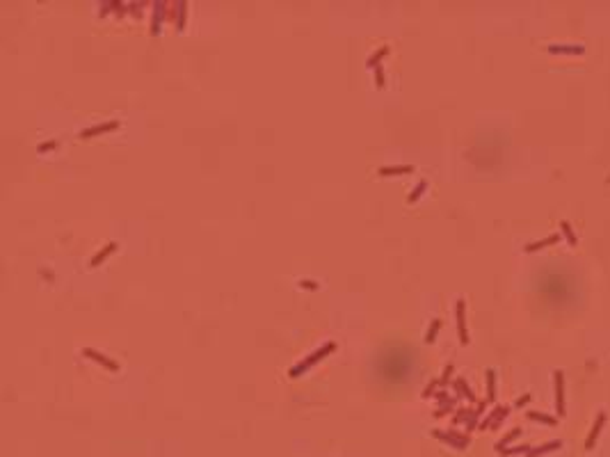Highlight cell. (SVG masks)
I'll use <instances>...</instances> for the list:
<instances>
[{
	"mask_svg": "<svg viewBox=\"0 0 610 457\" xmlns=\"http://www.w3.org/2000/svg\"><path fill=\"white\" fill-rule=\"evenodd\" d=\"M114 128H119V121H108V124H98V126H94V128H87V130H83V133H80V137H83V140H90V137H96V135H103V133H110V130H114Z\"/></svg>",
	"mask_w": 610,
	"mask_h": 457,
	"instance_id": "6",
	"label": "cell"
},
{
	"mask_svg": "<svg viewBox=\"0 0 610 457\" xmlns=\"http://www.w3.org/2000/svg\"><path fill=\"white\" fill-rule=\"evenodd\" d=\"M114 249H117V242H108L106 247L101 249V252H98V254H96V256H94V258L90 261V265H91V268H98L101 263L106 261V256H108V254H112Z\"/></svg>",
	"mask_w": 610,
	"mask_h": 457,
	"instance_id": "11",
	"label": "cell"
},
{
	"mask_svg": "<svg viewBox=\"0 0 610 457\" xmlns=\"http://www.w3.org/2000/svg\"><path fill=\"white\" fill-rule=\"evenodd\" d=\"M432 437H437V439H444L446 443H450L452 448H460V450H464L468 446V437H462V435H446V432H439V430H434L432 432Z\"/></svg>",
	"mask_w": 610,
	"mask_h": 457,
	"instance_id": "5",
	"label": "cell"
},
{
	"mask_svg": "<svg viewBox=\"0 0 610 457\" xmlns=\"http://www.w3.org/2000/svg\"><path fill=\"white\" fill-rule=\"evenodd\" d=\"M425 190H428V181H421V183L412 190V195L407 197V203H416V201H418V197H421Z\"/></svg>",
	"mask_w": 610,
	"mask_h": 457,
	"instance_id": "18",
	"label": "cell"
},
{
	"mask_svg": "<svg viewBox=\"0 0 610 457\" xmlns=\"http://www.w3.org/2000/svg\"><path fill=\"white\" fill-rule=\"evenodd\" d=\"M334 350H336V343H332V341H329V343H324V345H320V347H318V350H316L313 354H309V357H306L304 361H300V364H297L295 368H290V370H288V377H290V380H295V377H300V375L304 373L306 368L316 366L318 361H323L324 357H327V354H332Z\"/></svg>",
	"mask_w": 610,
	"mask_h": 457,
	"instance_id": "1",
	"label": "cell"
},
{
	"mask_svg": "<svg viewBox=\"0 0 610 457\" xmlns=\"http://www.w3.org/2000/svg\"><path fill=\"white\" fill-rule=\"evenodd\" d=\"M549 53H583V46H565V44H553V46H549Z\"/></svg>",
	"mask_w": 610,
	"mask_h": 457,
	"instance_id": "16",
	"label": "cell"
},
{
	"mask_svg": "<svg viewBox=\"0 0 610 457\" xmlns=\"http://www.w3.org/2000/svg\"><path fill=\"white\" fill-rule=\"evenodd\" d=\"M553 242H557V236H549V238L539 240V242H530L526 247V252H537V249H544L546 245H553Z\"/></svg>",
	"mask_w": 610,
	"mask_h": 457,
	"instance_id": "17",
	"label": "cell"
},
{
	"mask_svg": "<svg viewBox=\"0 0 610 457\" xmlns=\"http://www.w3.org/2000/svg\"><path fill=\"white\" fill-rule=\"evenodd\" d=\"M441 329V320H432V325H430V329H428V334H425V343H432L434 341V336H437V331Z\"/></svg>",
	"mask_w": 610,
	"mask_h": 457,
	"instance_id": "20",
	"label": "cell"
},
{
	"mask_svg": "<svg viewBox=\"0 0 610 457\" xmlns=\"http://www.w3.org/2000/svg\"><path fill=\"white\" fill-rule=\"evenodd\" d=\"M464 311H466V300H464V297H460V300H457V304H455V318H457V331H460V343H462V345L468 343L466 315H464Z\"/></svg>",
	"mask_w": 610,
	"mask_h": 457,
	"instance_id": "2",
	"label": "cell"
},
{
	"mask_svg": "<svg viewBox=\"0 0 610 457\" xmlns=\"http://www.w3.org/2000/svg\"><path fill=\"white\" fill-rule=\"evenodd\" d=\"M457 384H460V386H462V389H464V396H466V398H468V400H473V391H471V389H468V384H466V382H464V380H462V377H460V380H457Z\"/></svg>",
	"mask_w": 610,
	"mask_h": 457,
	"instance_id": "25",
	"label": "cell"
},
{
	"mask_svg": "<svg viewBox=\"0 0 610 457\" xmlns=\"http://www.w3.org/2000/svg\"><path fill=\"white\" fill-rule=\"evenodd\" d=\"M153 21H151V35L156 37L160 32V16H162V7H165V2H153Z\"/></svg>",
	"mask_w": 610,
	"mask_h": 457,
	"instance_id": "12",
	"label": "cell"
},
{
	"mask_svg": "<svg viewBox=\"0 0 610 457\" xmlns=\"http://www.w3.org/2000/svg\"><path fill=\"white\" fill-rule=\"evenodd\" d=\"M386 55H389V48H386V46H382V48H379V51H375V53H373V55H370V57H368V62H366V67H370V69H377V67H379V62L384 60Z\"/></svg>",
	"mask_w": 610,
	"mask_h": 457,
	"instance_id": "13",
	"label": "cell"
},
{
	"mask_svg": "<svg viewBox=\"0 0 610 457\" xmlns=\"http://www.w3.org/2000/svg\"><path fill=\"white\" fill-rule=\"evenodd\" d=\"M560 226H562V231H565L567 240H569L572 245H576L578 240H576V236H574V231H572V226H569V222H560Z\"/></svg>",
	"mask_w": 610,
	"mask_h": 457,
	"instance_id": "22",
	"label": "cell"
},
{
	"mask_svg": "<svg viewBox=\"0 0 610 457\" xmlns=\"http://www.w3.org/2000/svg\"><path fill=\"white\" fill-rule=\"evenodd\" d=\"M384 83H386L384 71H382V67H377V69H375V85H377V90H382V87H384Z\"/></svg>",
	"mask_w": 610,
	"mask_h": 457,
	"instance_id": "23",
	"label": "cell"
},
{
	"mask_svg": "<svg viewBox=\"0 0 610 457\" xmlns=\"http://www.w3.org/2000/svg\"><path fill=\"white\" fill-rule=\"evenodd\" d=\"M530 420H539V423H546V425H556L557 420L553 416H546V414H539V412H528L526 414Z\"/></svg>",
	"mask_w": 610,
	"mask_h": 457,
	"instance_id": "19",
	"label": "cell"
},
{
	"mask_svg": "<svg viewBox=\"0 0 610 457\" xmlns=\"http://www.w3.org/2000/svg\"><path fill=\"white\" fill-rule=\"evenodd\" d=\"M528 400H530V396H523V398H519V400H517V407H523V405H526V402H528Z\"/></svg>",
	"mask_w": 610,
	"mask_h": 457,
	"instance_id": "26",
	"label": "cell"
},
{
	"mask_svg": "<svg viewBox=\"0 0 610 457\" xmlns=\"http://www.w3.org/2000/svg\"><path fill=\"white\" fill-rule=\"evenodd\" d=\"M521 432H523V430H521V427H514V430H512V432H510V435H505L503 439H501V441L496 443V450H501V453H503V450H505V446H507V443H510V441H514V439H517V437H521Z\"/></svg>",
	"mask_w": 610,
	"mask_h": 457,
	"instance_id": "14",
	"label": "cell"
},
{
	"mask_svg": "<svg viewBox=\"0 0 610 457\" xmlns=\"http://www.w3.org/2000/svg\"><path fill=\"white\" fill-rule=\"evenodd\" d=\"M603 423H606V414H599L596 416V420H594V425H592V432H590V437H588V441H585V448H594V443H596V439H599V435H601V427H603Z\"/></svg>",
	"mask_w": 610,
	"mask_h": 457,
	"instance_id": "8",
	"label": "cell"
},
{
	"mask_svg": "<svg viewBox=\"0 0 610 457\" xmlns=\"http://www.w3.org/2000/svg\"><path fill=\"white\" fill-rule=\"evenodd\" d=\"M487 398L489 400H494L496 398V373L494 370H487Z\"/></svg>",
	"mask_w": 610,
	"mask_h": 457,
	"instance_id": "15",
	"label": "cell"
},
{
	"mask_svg": "<svg viewBox=\"0 0 610 457\" xmlns=\"http://www.w3.org/2000/svg\"><path fill=\"white\" fill-rule=\"evenodd\" d=\"M562 448V441L560 439H556V441H546V443H542L539 448H530L526 453V457H542V455H549V453H556V450H560Z\"/></svg>",
	"mask_w": 610,
	"mask_h": 457,
	"instance_id": "7",
	"label": "cell"
},
{
	"mask_svg": "<svg viewBox=\"0 0 610 457\" xmlns=\"http://www.w3.org/2000/svg\"><path fill=\"white\" fill-rule=\"evenodd\" d=\"M414 165H393V167H379L377 174L379 176H402V174H412Z\"/></svg>",
	"mask_w": 610,
	"mask_h": 457,
	"instance_id": "9",
	"label": "cell"
},
{
	"mask_svg": "<svg viewBox=\"0 0 610 457\" xmlns=\"http://www.w3.org/2000/svg\"><path fill=\"white\" fill-rule=\"evenodd\" d=\"M51 149H57V142H55V140H51V142H44V144H39V153H46V151H51Z\"/></svg>",
	"mask_w": 610,
	"mask_h": 457,
	"instance_id": "24",
	"label": "cell"
},
{
	"mask_svg": "<svg viewBox=\"0 0 610 457\" xmlns=\"http://www.w3.org/2000/svg\"><path fill=\"white\" fill-rule=\"evenodd\" d=\"M507 412H510L507 407H496V409H494V414H491L489 419H487L484 423H482V430H487V427H496L498 423H501V420H503L505 416H507Z\"/></svg>",
	"mask_w": 610,
	"mask_h": 457,
	"instance_id": "10",
	"label": "cell"
},
{
	"mask_svg": "<svg viewBox=\"0 0 610 457\" xmlns=\"http://www.w3.org/2000/svg\"><path fill=\"white\" fill-rule=\"evenodd\" d=\"M83 354H85V357H87V359L96 361V364H101V366H103V368H108V370H112V373H117V370H119V364H117V361L108 359L106 354L96 352V350H91V347H85V350H83Z\"/></svg>",
	"mask_w": 610,
	"mask_h": 457,
	"instance_id": "4",
	"label": "cell"
},
{
	"mask_svg": "<svg viewBox=\"0 0 610 457\" xmlns=\"http://www.w3.org/2000/svg\"><path fill=\"white\" fill-rule=\"evenodd\" d=\"M553 380H556V412L562 416L565 414V373L556 370Z\"/></svg>",
	"mask_w": 610,
	"mask_h": 457,
	"instance_id": "3",
	"label": "cell"
},
{
	"mask_svg": "<svg viewBox=\"0 0 610 457\" xmlns=\"http://www.w3.org/2000/svg\"><path fill=\"white\" fill-rule=\"evenodd\" d=\"M185 9H188V5L181 2V5H179V23H176V28H179V30L185 28Z\"/></svg>",
	"mask_w": 610,
	"mask_h": 457,
	"instance_id": "21",
	"label": "cell"
}]
</instances>
